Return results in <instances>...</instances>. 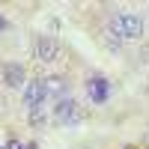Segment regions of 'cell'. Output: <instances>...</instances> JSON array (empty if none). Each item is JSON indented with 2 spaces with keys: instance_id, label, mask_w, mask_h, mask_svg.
Instances as JSON below:
<instances>
[{
  "instance_id": "6da1fadb",
  "label": "cell",
  "mask_w": 149,
  "mask_h": 149,
  "mask_svg": "<svg viewBox=\"0 0 149 149\" xmlns=\"http://www.w3.org/2000/svg\"><path fill=\"white\" fill-rule=\"evenodd\" d=\"M110 33H116V39H122V42L140 39L143 36V21L134 15V12H119V15L110 21Z\"/></svg>"
},
{
  "instance_id": "7a4b0ae2",
  "label": "cell",
  "mask_w": 149,
  "mask_h": 149,
  "mask_svg": "<svg viewBox=\"0 0 149 149\" xmlns=\"http://www.w3.org/2000/svg\"><path fill=\"white\" fill-rule=\"evenodd\" d=\"M81 119V107L74 98H60L57 107H54V122H60V125H72V122H78Z\"/></svg>"
},
{
  "instance_id": "3957f363",
  "label": "cell",
  "mask_w": 149,
  "mask_h": 149,
  "mask_svg": "<svg viewBox=\"0 0 149 149\" xmlns=\"http://www.w3.org/2000/svg\"><path fill=\"white\" fill-rule=\"evenodd\" d=\"M86 95H90L93 104H104L107 95H110V81L102 78V74H93V78L86 81Z\"/></svg>"
},
{
  "instance_id": "277c9868",
  "label": "cell",
  "mask_w": 149,
  "mask_h": 149,
  "mask_svg": "<svg viewBox=\"0 0 149 149\" xmlns=\"http://www.w3.org/2000/svg\"><path fill=\"white\" fill-rule=\"evenodd\" d=\"M42 86H45V98H66L69 95V81L63 78V74H48V78L42 81Z\"/></svg>"
},
{
  "instance_id": "5b68a950",
  "label": "cell",
  "mask_w": 149,
  "mask_h": 149,
  "mask_svg": "<svg viewBox=\"0 0 149 149\" xmlns=\"http://www.w3.org/2000/svg\"><path fill=\"white\" fill-rule=\"evenodd\" d=\"M36 57L42 60V63H54L60 60V42L54 36H42L39 42H36Z\"/></svg>"
},
{
  "instance_id": "8992f818",
  "label": "cell",
  "mask_w": 149,
  "mask_h": 149,
  "mask_svg": "<svg viewBox=\"0 0 149 149\" xmlns=\"http://www.w3.org/2000/svg\"><path fill=\"white\" fill-rule=\"evenodd\" d=\"M45 102V86H42V78H36L30 84H24V104L27 107H42Z\"/></svg>"
},
{
  "instance_id": "52a82bcc",
  "label": "cell",
  "mask_w": 149,
  "mask_h": 149,
  "mask_svg": "<svg viewBox=\"0 0 149 149\" xmlns=\"http://www.w3.org/2000/svg\"><path fill=\"white\" fill-rule=\"evenodd\" d=\"M3 84L12 86V90H18V86L24 84V66L21 63H6L3 66Z\"/></svg>"
},
{
  "instance_id": "ba28073f",
  "label": "cell",
  "mask_w": 149,
  "mask_h": 149,
  "mask_svg": "<svg viewBox=\"0 0 149 149\" xmlns=\"http://www.w3.org/2000/svg\"><path fill=\"white\" fill-rule=\"evenodd\" d=\"M45 122V110L42 107H30V125H42Z\"/></svg>"
},
{
  "instance_id": "9c48e42d",
  "label": "cell",
  "mask_w": 149,
  "mask_h": 149,
  "mask_svg": "<svg viewBox=\"0 0 149 149\" xmlns=\"http://www.w3.org/2000/svg\"><path fill=\"white\" fill-rule=\"evenodd\" d=\"M3 149H27V146H24V143H21L18 137H12V140H9V143L3 146Z\"/></svg>"
},
{
  "instance_id": "30bf717a",
  "label": "cell",
  "mask_w": 149,
  "mask_h": 149,
  "mask_svg": "<svg viewBox=\"0 0 149 149\" xmlns=\"http://www.w3.org/2000/svg\"><path fill=\"white\" fill-rule=\"evenodd\" d=\"M3 30H9V21H6L3 15H0V33H3Z\"/></svg>"
},
{
  "instance_id": "8fae6325",
  "label": "cell",
  "mask_w": 149,
  "mask_h": 149,
  "mask_svg": "<svg viewBox=\"0 0 149 149\" xmlns=\"http://www.w3.org/2000/svg\"><path fill=\"white\" fill-rule=\"evenodd\" d=\"M0 149H3V146H0Z\"/></svg>"
}]
</instances>
